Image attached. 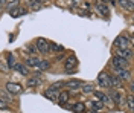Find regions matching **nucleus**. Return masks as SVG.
<instances>
[{
    "instance_id": "f257e3e1",
    "label": "nucleus",
    "mask_w": 134,
    "mask_h": 113,
    "mask_svg": "<svg viewBox=\"0 0 134 113\" xmlns=\"http://www.w3.org/2000/svg\"><path fill=\"white\" fill-rule=\"evenodd\" d=\"M35 47H37V51L41 53H47L49 52V41L46 40V38H37L35 40Z\"/></svg>"
},
{
    "instance_id": "f03ea898",
    "label": "nucleus",
    "mask_w": 134,
    "mask_h": 113,
    "mask_svg": "<svg viewBox=\"0 0 134 113\" xmlns=\"http://www.w3.org/2000/svg\"><path fill=\"white\" fill-rule=\"evenodd\" d=\"M113 67L114 69H126L128 67V61L126 58H122V57H113Z\"/></svg>"
},
{
    "instance_id": "7ed1b4c3",
    "label": "nucleus",
    "mask_w": 134,
    "mask_h": 113,
    "mask_svg": "<svg viewBox=\"0 0 134 113\" xmlns=\"http://www.w3.org/2000/svg\"><path fill=\"white\" fill-rule=\"evenodd\" d=\"M76 64H78V60H76L75 57L72 55V57H69L66 60V64H64V69H66V72H75V67H76Z\"/></svg>"
},
{
    "instance_id": "20e7f679",
    "label": "nucleus",
    "mask_w": 134,
    "mask_h": 113,
    "mask_svg": "<svg viewBox=\"0 0 134 113\" xmlns=\"http://www.w3.org/2000/svg\"><path fill=\"white\" fill-rule=\"evenodd\" d=\"M6 89H8L9 93H12V95H20V93L23 92L21 86L17 84V83H8V84H6Z\"/></svg>"
},
{
    "instance_id": "39448f33",
    "label": "nucleus",
    "mask_w": 134,
    "mask_h": 113,
    "mask_svg": "<svg viewBox=\"0 0 134 113\" xmlns=\"http://www.w3.org/2000/svg\"><path fill=\"white\" fill-rule=\"evenodd\" d=\"M98 83H99L100 87H104V89H108L110 87V79H108V75L107 73H99V77H98Z\"/></svg>"
},
{
    "instance_id": "423d86ee",
    "label": "nucleus",
    "mask_w": 134,
    "mask_h": 113,
    "mask_svg": "<svg viewBox=\"0 0 134 113\" xmlns=\"http://www.w3.org/2000/svg\"><path fill=\"white\" fill-rule=\"evenodd\" d=\"M26 12H27V9L26 8H20V6H17V8H14V9H11L9 11V14L12 15V17H21V15H26Z\"/></svg>"
},
{
    "instance_id": "0eeeda50",
    "label": "nucleus",
    "mask_w": 134,
    "mask_h": 113,
    "mask_svg": "<svg viewBox=\"0 0 134 113\" xmlns=\"http://www.w3.org/2000/svg\"><path fill=\"white\" fill-rule=\"evenodd\" d=\"M114 46L116 47H119V49H125L126 46H128V40H126L125 37H117L116 38V41H114Z\"/></svg>"
},
{
    "instance_id": "6e6552de",
    "label": "nucleus",
    "mask_w": 134,
    "mask_h": 113,
    "mask_svg": "<svg viewBox=\"0 0 134 113\" xmlns=\"http://www.w3.org/2000/svg\"><path fill=\"white\" fill-rule=\"evenodd\" d=\"M116 73H117V78L120 79V81L130 79V72L126 69H116Z\"/></svg>"
},
{
    "instance_id": "1a4fd4ad",
    "label": "nucleus",
    "mask_w": 134,
    "mask_h": 113,
    "mask_svg": "<svg viewBox=\"0 0 134 113\" xmlns=\"http://www.w3.org/2000/svg\"><path fill=\"white\" fill-rule=\"evenodd\" d=\"M96 9H98V12H99L100 15H104V17L108 15V8H107L105 3H96Z\"/></svg>"
},
{
    "instance_id": "9d476101",
    "label": "nucleus",
    "mask_w": 134,
    "mask_h": 113,
    "mask_svg": "<svg viewBox=\"0 0 134 113\" xmlns=\"http://www.w3.org/2000/svg\"><path fill=\"white\" fill-rule=\"evenodd\" d=\"M108 79H110V87H122V81L114 77V75H108Z\"/></svg>"
},
{
    "instance_id": "9b49d317",
    "label": "nucleus",
    "mask_w": 134,
    "mask_h": 113,
    "mask_svg": "<svg viewBox=\"0 0 134 113\" xmlns=\"http://www.w3.org/2000/svg\"><path fill=\"white\" fill-rule=\"evenodd\" d=\"M40 83H41V79L38 78V75H37V77H32V78L27 79V81H26V86L27 87H37Z\"/></svg>"
},
{
    "instance_id": "f8f14e48",
    "label": "nucleus",
    "mask_w": 134,
    "mask_h": 113,
    "mask_svg": "<svg viewBox=\"0 0 134 113\" xmlns=\"http://www.w3.org/2000/svg\"><path fill=\"white\" fill-rule=\"evenodd\" d=\"M26 64H27L29 67H38V64H40V58H38V57H31V58L26 60Z\"/></svg>"
},
{
    "instance_id": "ddd939ff",
    "label": "nucleus",
    "mask_w": 134,
    "mask_h": 113,
    "mask_svg": "<svg viewBox=\"0 0 134 113\" xmlns=\"http://www.w3.org/2000/svg\"><path fill=\"white\" fill-rule=\"evenodd\" d=\"M57 101H58L61 105H66V104H67V101H69V92H61Z\"/></svg>"
},
{
    "instance_id": "4468645a",
    "label": "nucleus",
    "mask_w": 134,
    "mask_h": 113,
    "mask_svg": "<svg viewBox=\"0 0 134 113\" xmlns=\"http://www.w3.org/2000/svg\"><path fill=\"white\" fill-rule=\"evenodd\" d=\"M49 51L50 52H63V51H64V47H63V46H59V44H57V43H50L49 44Z\"/></svg>"
},
{
    "instance_id": "2eb2a0df",
    "label": "nucleus",
    "mask_w": 134,
    "mask_h": 113,
    "mask_svg": "<svg viewBox=\"0 0 134 113\" xmlns=\"http://www.w3.org/2000/svg\"><path fill=\"white\" fill-rule=\"evenodd\" d=\"M110 98H113V101L116 103V104H119V103H122V96L117 93L116 90H110Z\"/></svg>"
},
{
    "instance_id": "dca6fc26",
    "label": "nucleus",
    "mask_w": 134,
    "mask_h": 113,
    "mask_svg": "<svg viewBox=\"0 0 134 113\" xmlns=\"http://www.w3.org/2000/svg\"><path fill=\"white\" fill-rule=\"evenodd\" d=\"M117 3L126 9H133V0H117Z\"/></svg>"
},
{
    "instance_id": "f3484780",
    "label": "nucleus",
    "mask_w": 134,
    "mask_h": 113,
    "mask_svg": "<svg viewBox=\"0 0 134 113\" xmlns=\"http://www.w3.org/2000/svg\"><path fill=\"white\" fill-rule=\"evenodd\" d=\"M64 86L66 87H70V89H78V87L81 86V83L79 81H76V79H70V81H67V83H64Z\"/></svg>"
},
{
    "instance_id": "a211bd4d",
    "label": "nucleus",
    "mask_w": 134,
    "mask_h": 113,
    "mask_svg": "<svg viewBox=\"0 0 134 113\" xmlns=\"http://www.w3.org/2000/svg\"><path fill=\"white\" fill-rule=\"evenodd\" d=\"M93 93L96 95V98H98V99H100V103H102V104H107V103L110 101V99H108V96H107V95H104L102 92H93Z\"/></svg>"
},
{
    "instance_id": "6ab92c4d",
    "label": "nucleus",
    "mask_w": 134,
    "mask_h": 113,
    "mask_svg": "<svg viewBox=\"0 0 134 113\" xmlns=\"http://www.w3.org/2000/svg\"><path fill=\"white\" fill-rule=\"evenodd\" d=\"M14 69L17 70V72H20V73H21V75H27V72H29V70H27V67H25V66H23V64H14Z\"/></svg>"
},
{
    "instance_id": "aec40b11",
    "label": "nucleus",
    "mask_w": 134,
    "mask_h": 113,
    "mask_svg": "<svg viewBox=\"0 0 134 113\" xmlns=\"http://www.w3.org/2000/svg\"><path fill=\"white\" fill-rule=\"evenodd\" d=\"M29 6H31V9H34V11H38V9L41 8V0H31V2H29Z\"/></svg>"
},
{
    "instance_id": "412c9836",
    "label": "nucleus",
    "mask_w": 134,
    "mask_h": 113,
    "mask_svg": "<svg viewBox=\"0 0 134 113\" xmlns=\"http://www.w3.org/2000/svg\"><path fill=\"white\" fill-rule=\"evenodd\" d=\"M117 57H122V58H128V57H131V51L125 47V49H119V55Z\"/></svg>"
},
{
    "instance_id": "4be33fe9",
    "label": "nucleus",
    "mask_w": 134,
    "mask_h": 113,
    "mask_svg": "<svg viewBox=\"0 0 134 113\" xmlns=\"http://www.w3.org/2000/svg\"><path fill=\"white\" fill-rule=\"evenodd\" d=\"M72 109H73V112H75V113H82L84 110H85V105H84L82 103H76Z\"/></svg>"
},
{
    "instance_id": "5701e85b",
    "label": "nucleus",
    "mask_w": 134,
    "mask_h": 113,
    "mask_svg": "<svg viewBox=\"0 0 134 113\" xmlns=\"http://www.w3.org/2000/svg\"><path fill=\"white\" fill-rule=\"evenodd\" d=\"M63 87H64V83H63V81H58V83L52 84V86L49 87V90H52V92H58L59 89H63Z\"/></svg>"
},
{
    "instance_id": "b1692460",
    "label": "nucleus",
    "mask_w": 134,
    "mask_h": 113,
    "mask_svg": "<svg viewBox=\"0 0 134 113\" xmlns=\"http://www.w3.org/2000/svg\"><path fill=\"white\" fill-rule=\"evenodd\" d=\"M44 96H46L47 99H52V101H57V99H58L57 93H55V92H52V90H46V92H44Z\"/></svg>"
},
{
    "instance_id": "393cba45",
    "label": "nucleus",
    "mask_w": 134,
    "mask_h": 113,
    "mask_svg": "<svg viewBox=\"0 0 134 113\" xmlns=\"http://www.w3.org/2000/svg\"><path fill=\"white\" fill-rule=\"evenodd\" d=\"M49 67H50L49 61H40V64H38V69L40 70H47Z\"/></svg>"
},
{
    "instance_id": "a878e982",
    "label": "nucleus",
    "mask_w": 134,
    "mask_h": 113,
    "mask_svg": "<svg viewBox=\"0 0 134 113\" xmlns=\"http://www.w3.org/2000/svg\"><path fill=\"white\" fill-rule=\"evenodd\" d=\"M90 105H92L94 110H100V109L104 107V104H102L100 101H92V103H90Z\"/></svg>"
},
{
    "instance_id": "bb28decb",
    "label": "nucleus",
    "mask_w": 134,
    "mask_h": 113,
    "mask_svg": "<svg viewBox=\"0 0 134 113\" xmlns=\"http://www.w3.org/2000/svg\"><path fill=\"white\" fill-rule=\"evenodd\" d=\"M26 51H27L29 53H35V52H38V51H37V47H35V44H27V46H26Z\"/></svg>"
},
{
    "instance_id": "cd10ccee",
    "label": "nucleus",
    "mask_w": 134,
    "mask_h": 113,
    "mask_svg": "<svg viewBox=\"0 0 134 113\" xmlns=\"http://www.w3.org/2000/svg\"><path fill=\"white\" fill-rule=\"evenodd\" d=\"M82 92H84V93H93L94 90H93L92 86H87V84H84V86H82Z\"/></svg>"
},
{
    "instance_id": "c85d7f7f",
    "label": "nucleus",
    "mask_w": 134,
    "mask_h": 113,
    "mask_svg": "<svg viewBox=\"0 0 134 113\" xmlns=\"http://www.w3.org/2000/svg\"><path fill=\"white\" fill-rule=\"evenodd\" d=\"M18 3H20L18 0H12V2H9V5H8V9H9V11H11V9L17 8V6H18Z\"/></svg>"
},
{
    "instance_id": "c756f323",
    "label": "nucleus",
    "mask_w": 134,
    "mask_h": 113,
    "mask_svg": "<svg viewBox=\"0 0 134 113\" xmlns=\"http://www.w3.org/2000/svg\"><path fill=\"white\" fill-rule=\"evenodd\" d=\"M126 101H128V107H130V110H131V112H133V109H134V103H133V96H130V98H128V99H126Z\"/></svg>"
},
{
    "instance_id": "7c9ffc66",
    "label": "nucleus",
    "mask_w": 134,
    "mask_h": 113,
    "mask_svg": "<svg viewBox=\"0 0 134 113\" xmlns=\"http://www.w3.org/2000/svg\"><path fill=\"white\" fill-rule=\"evenodd\" d=\"M0 109H2V110L8 109V104H6V101H5V99H2V98H0Z\"/></svg>"
},
{
    "instance_id": "2f4dec72",
    "label": "nucleus",
    "mask_w": 134,
    "mask_h": 113,
    "mask_svg": "<svg viewBox=\"0 0 134 113\" xmlns=\"http://www.w3.org/2000/svg\"><path fill=\"white\" fill-rule=\"evenodd\" d=\"M8 63H9V67H14V57L11 53L8 55Z\"/></svg>"
},
{
    "instance_id": "473e14b6",
    "label": "nucleus",
    "mask_w": 134,
    "mask_h": 113,
    "mask_svg": "<svg viewBox=\"0 0 134 113\" xmlns=\"http://www.w3.org/2000/svg\"><path fill=\"white\" fill-rule=\"evenodd\" d=\"M6 6V0H0V9H3Z\"/></svg>"
},
{
    "instance_id": "72a5a7b5",
    "label": "nucleus",
    "mask_w": 134,
    "mask_h": 113,
    "mask_svg": "<svg viewBox=\"0 0 134 113\" xmlns=\"http://www.w3.org/2000/svg\"><path fill=\"white\" fill-rule=\"evenodd\" d=\"M104 2H105V0H98V3H104Z\"/></svg>"
},
{
    "instance_id": "f704fd0d",
    "label": "nucleus",
    "mask_w": 134,
    "mask_h": 113,
    "mask_svg": "<svg viewBox=\"0 0 134 113\" xmlns=\"http://www.w3.org/2000/svg\"><path fill=\"white\" fill-rule=\"evenodd\" d=\"M75 2H76V3H78V2H79V0H75Z\"/></svg>"
}]
</instances>
